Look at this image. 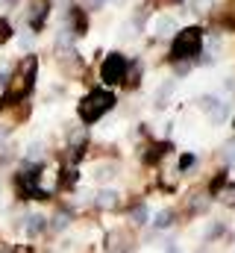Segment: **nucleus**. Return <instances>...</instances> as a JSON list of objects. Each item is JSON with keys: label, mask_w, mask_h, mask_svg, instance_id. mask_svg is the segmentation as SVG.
I'll list each match as a JSON object with an SVG mask.
<instances>
[{"label": "nucleus", "mask_w": 235, "mask_h": 253, "mask_svg": "<svg viewBox=\"0 0 235 253\" xmlns=\"http://www.w3.org/2000/svg\"><path fill=\"white\" fill-rule=\"evenodd\" d=\"M44 162H21L18 171H12V194L18 203H30V200H39V203H47L53 200V191L44 189Z\"/></svg>", "instance_id": "obj_1"}, {"label": "nucleus", "mask_w": 235, "mask_h": 253, "mask_svg": "<svg viewBox=\"0 0 235 253\" xmlns=\"http://www.w3.org/2000/svg\"><path fill=\"white\" fill-rule=\"evenodd\" d=\"M115 106H118V94L112 88H91V91H85V94L79 97V103H77V118H79L82 126H94V124H100Z\"/></svg>", "instance_id": "obj_2"}, {"label": "nucleus", "mask_w": 235, "mask_h": 253, "mask_svg": "<svg viewBox=\"0 0 235 253\" xmlns=\"http://www.w3.org/2000/svg\"><path fill=\"white\" fill-rule=\"evenodd\" d=\"M203 44H206V39H203L200 27H182L174 33L168 59L171 62H197L203 56Z\"/></svg>", "instance_id": "obj_3"}, {"label": "nucleus", "mask_w": 235, "mask_h": 253, "mask_svg": "<svg viewBox=\"0 0 235 253\" xmlns=\"http://www.w3.org/2000/svg\"><path fill=\"white\" fill-rule=\"evenodd\" d=\"M39 53H24L15 68H12V77H9V88L21 97V100H30L33 91H36V83H39Z\"/></svg>", "instance_id": "obj_4"}, {"label": "nucleus", "mask_w": 235, "mask_h": 253, "mask_svg": "<svg viewBox=\"0 0 235 253\" xmlns=\"http://www.w3.org/2000/svg\"><path fill=\"white\" fill-rule=\"evenodd\" d=\"M126 74H129V56L120 53V50H109L100 62V83L103 88H118L126 83Z\"/></svg>", "instance_id": "obj_5"}, {"label": "nucleus", "mask_w": 235, "mask_h": 253, "mask_svg": "<svg viewBox=\"0 0 235 253\" xmlns=\"http://www.w3.org/2000/svg\"><path fill=\"white\" fill-rule=\"evenodd\" d=\"M50 9H53V0H27V9H24V21H27V30L41 36L44 27H47V18H50Z\"/></svg>", "instance_id": "obj_6"}, {"label": "nucleus", "mask_w": 235, "mask_h": 253, "mask_svg": "<svg viewBox=\"0 0 235 253\" xmlns=\"http://www.w3.org/2000/svg\"><path fill=\"white\" fill-rule=\"evenodd\" d=\"M56 65H59V71L65 77H71V80L85 74V59L79 56L77 47H56Z\"/></svg>", "instance_id": "obj_7"}, {"label": "nucleus", "mask_w": 235, "mask_h": 253, "mask_svg": "<svg viewBox=\"0 0 235 253\" xmlns=\"http://www.w3.org/2000/svg\"><path fill=\"white\" fill-rule=\"evenodd\" d=\"M65 24H68V30L74 33V39H82V36H88V30H91V18H88V12L79 6V3H71L68 9H65V18H62Z\"/></svg>", "instance_id": "obj_8"}, {"label": "nucleus", "mask_w": 235, "mask_h": 253, "mask_svg": "<svg viewBox=\"0 0 235 253\" xmlns=\"http://www.w3.org/2000/svg\"><path fill=\"white\" fill-rule=\"evenodd\" d=\"M200 109L206 112V118H209V124L218 126L227 121V115H230V106H227V100H221L218 94H203L200 97Z\"/></svg>", "instance_id": "obj_9"}, {"label": "nucleus", "mask_w": 235, "mask_h": 253, "mask_svg": "<svg viewBox=\"0 0 235 253\" xmlns=\"http://www.w3.org/2000/svg\"><path fill=\"white\" fill-rule=\"evenodd\" d=\"M171 150H174L171 141H150V144H144V147L138 150V159H141L144 165H159Z\"/></svg>", "instance_id": "obj_10"}, {"label": "nucleus", "mask_w": 235, "mask_h": 253, "mask_svg": "<svg viewBox=\"0 0 235 253\" xmlns=\"http://www.w3.org/2000/svg\"><path fill=\"white\" fill-rule=\"evenodd\" d=\"M30 242H36V239H41L44 233H47V215H41V212H27L24 215V230H21Z\"/></svg>", "instance_id": "obj_11"}, {"label": "nucleus", "mask_w": 235, "mask_h": 253, "mask_svg": "<svg viewBox=\"0 0 235 253\" xmlns=\"http://www.w3.org/2000/svg\"><path fill=\"white\" fill-rule=\"evenodd\" d=\"M91 203L97 206V209H103V212H115L118 206H120V194L115 189H109V186H100L97 194L91 197Z\"/></svg>", "instance_id": "obj_12"}, {"label": "nucleus", "mask_w": 235, "mask_h": 253, "mask_svg": "<svg viewBox=\"0 0 235 253\" xmlns=\"http://www.w3.org/2000/svg\"><path fill=\"white\" fill-rule=\"evenodd\" d=\"M71 221H74L71 209H68V206H59L56 212L47 218V233H65V230L71 227Z\"/></svg>", "instance_id": "obj_13"}, {"label": "nucleus", "mask_w": 235, "mask_h": 253, "mask_svg": "<svg viewBox=\"0 0 235 253\" xmlns=\"http://www.w3.org/2000/svg\"><path fill=\"white\" fill-rule=\"evenodd\" d=\"M115 177H118V162H97L94 171H91V180L97 186H109Z\"/></svg>", "instance_id": "obj_14"}, {"label": "nucleus", "mask_w": 235, "mask_h": 253, "mask_svg": "<svg viewBox=\"0 0 235 253\" xmlns=\"http://www.w3.org/2000/svg\"><path fill=\"white\" fill-rule=\"evenodd\" d=\"M77 183H79V168L77 165H62L59 168V180H56L59 191H71Z\"/></svg>", "instance_id": "obj_15"}, {"label": "nucleus", "mask_w": 235, "mask_h": 253, "mask_svg": "<svg viewBox=\"0 0 235 253\" xmlns=\"http://www.w3.org/2000/svg\"><path fill=\"white\" fill-rule=\"evenodd\" d=\"M176 30V21L171 18V15H159L156 21H153V33H156V39H168V36H174Z\"/></svg>", "instance_id": "obj_16"}, {"label": "nucleus", "mask_w": 235, "mask_h": 253, "mask_svg": "<svg viewBox=\"0 0 235 253\" xmlns=\"http://www.w3.org/2000/svg\"><path fill=\"white\" fill-rule=\"evenodd\" d=\"M150 224H153L156 233H165V230H171L176 224V212L174 209H162V212H156V215L150 218Z\"/></svg>", "instance_id": "obj_17"}, {"label": "nucleus", "mask_w": 235, "mask_h": 253, "mask_svg": "<svg viewBox=\"0 0 235 253\" xmlns=\"http://www.w3.org/2000/svg\"><path fill=\"white\" fill-rule=\"evenodd\" d=\"M150 218H153V215H150V206H147V203H135V206L129 209V224H132V227H147Z\"/></svg>", "instance_id": "obj_18"}, {"label": "nucleus", "mask_w": 235, "mask_h": 253, "mask_svg": "<svg viewBox=\"0 0 235 253\" xmlns=\"http://www.w3.org/2000/svg\"><path fill=\"white\" fill-rule=\"evenodd\" d=\"M174 88H176V80H165V83L156 88V94H153V106H156V109H165V103L171 100Z\"/></svg>", "instance_id": "obj_19"}, {"label": "nucleus", "mask_w": 235, "mask_h": 253, "mask_svg": "<svg viewBox=\"0 0 235 253\" xmlns=\"http://www.w3.org/2000/svg\"><path fill=\"white\" fill-rule=\"evenodd\" d=\"M44 156H47V153H44V144H41V141H30L21 162H44Z\"/></svg>", "instance_id": "obj_20"}, {"label": "nucleus", "mask_w": 235, "mask_h": 253, "mask_svg": "<svg viewBox=\"0 0 235 253\" xmlns=\"http://www.w3.org/2000/svg\"><path fill=\"white\" fill-rule=\"evenodd\" d=\"M15 33H18V30H15V24H12V18H9V15H0V47L9 44V42L15 39Z\"/></svg>", "instance_id": "obj_21"}, {"label": "nucleus", "mask_w": 235, "mask_h": 253, "mask_svg": "<svg viewBox=\"0 0 235 253\" xmlns=\"http://www.w3.org/2000/svg\"><path fill=\"white\" fill-rule=\"evenodd\" d=\"M36 33H30V30H24V33H15V42H18V47L21 50H27V53H33V47H36Z\"/></svg>", "instance_id": "obj_22"}, {"label": "nucleus", "mask_w": 235, "mask_h": 253, "mask_svg": "<svg viewBox=\"0 0 235 253\" xmlns=\"http://www.w3.org/2000/svg\"><path fill=\"white\" fill-rule=\"evenodd\" d=\"M224 233H227V224H224V221H215V224H209V227H206V233H203V242L209 245V242L221 239Z\"/></svg>", "instance_id": "obj_23"}, {"label": "nucleus", "mask_w": 235, "mask_h": 253, "mask_svg": "<svg viewBox=\"0 0 235 253\" xmlns=\"http://www.w3.org/2000/svg\"><path fill=\"white\" fill-rule=\"evenodd\" d=\"M215 197H218L221 203H227V206H235V183H230V180H227V183L218 189V194H215Z\"/></svg>", "instance_id": "obj_24"}, {"label": "nucleus", "mask_w": 235, "mask_h": 253, "mask_svg": "<svg viewBox=\"0 0 235 253\" xmlns=\"http://www.w3.org/2000/svg\"><path fill=\"white\" fill-rule=\"evenodd\" d=\"M197 165V153H182L179 156V168H176V174H185V171H191Z\"/></svg>", "instance_id": "obj_25"}, {"label": "nucleus", "mask_w": 235, "mask_h": 253, "mask_svg": "<svg viewBox=\"0 0 235 253\" xmlns=\"http://www.w3.org/2000/svg\"><path fill=\"white\" fill-rule=\"evenodd\" d=\"M106 3H109V0H79V6H82L88 15H91V12H100V9H106Z\"/></svg>", "instance_id": "obj_26"}, {"label": "nucleus", "mask_w": 235, "mask_h": 253, "mask_svg": "<svg viewBox=\"0 0 235 253\" xmlns=\"http://www.w3.org/2000/svg\"><path fill=\"white\" fill-rule=\"evenodd\" d=\"M224 159H227L230 165H235V138H230V141L224 144Z\"/></svg>", "instance_id": "obj_27"}, {"label": "nucleus", "mask_w": 235, "mask_h": 253, "mask_svg": "<svg viewBox=\"0 0 235 253\" xmlns=\"http://www.w3.org/2000/svg\"><path fill=\"white\" fill-rule=\"evenodd\" d=\"M191 65H194V62H174V71H176V77H185V74L191 71Z\"/></svg>", "instance_id": "obj_28"}, {"label": "nucleus", "mask_w": 235, "mask_h": 253, "mask_svg": "<svg viewBox=\"0 0 235 253\" xmlns=\"http://www.w3.org/2000/svg\"><path fill=\"white\" fill-rule=\"evenodd\" d=\"M9 135H12V124H0V147L9 141Z\"/></svg>", "instance_id": "obj_29"}, {"label": "nucleus", "mask_w": 235, "mask_h": 253, "mask_svg": "<svg viewBox=\"0 0 235 253\" xmlns=\"http://www.w3.org/2000/svg\"><path fill=\"white\" fill-rule=\"evenodd\" d=\"M215 0H191V12H206V6Z\"/></svg>", "instance_id": "obj_30"}, {"label": "nucleus", "mask_w": 235, "mask_h": 253, "mask_svg": "<svg viewBox=\"0 0 235 253\" xmlns=\"http://www.w3.org/2000/svg\"><path fill=\"white\" fill-rule=\"evenodd\" d=\"M9 77H12V71H9V68H0V91L9 85Z\"/></svg>", "instance_id": "obj_31"}, {"label": "nucleus", "mask_w": 235, "mask_h": 253, "mask_svg": "<svg viewBox=\"0 0 235 253\" xmlns=\"http://www.w3.org/2000/svg\"><path fill=\"white\" fill-rule=\"evenodd\" d=\"M0 253H21V248L12 242H0Z\"/></svg>", "instance_id": "obj_32"}, {"label": "nucleus", "mask_w": 235, "mask_h": 253, "mask_svg": "<svg viewBox=\"0 0 235 253\" xmlns=\"http://www.w3.org/2000/svg\"><path fill=\"white\" fill-rule=\"evenodd\" d=\"M18 3H21V0H0V6H3V9H15Z\"/></svg>", "instance_id": "obj_33"}, {"label": "nucleus", "mask_w": 235, "mask_h": 253, "mask_svg": "<svg viewBox=\"0 0 235 253\" xmlns=\"http://www.w3.org/2000/svg\"><path fill=\"white\" fill-rule=\"evenodd\" d=\"M168 253H179V248L176 245H168Z\"/></svg>", "instance_id": "obj_34"}, {"label": "nucleus", "mask_w": 235, "mask_h": 253, "mask_svg": "<svg viewBox=\"0 0 235 253\" xmlns=\"http://www.w3.org/2000/svg\"><path fill=\"white\" fill-rule=\"evenodd\" d=\"M109 3H115V6H120V3H126V0H109Z\"/></svg>", "instance_id": "obj_35"}, {"label": "nucleus", "mask_w": 235, "mask_h": 253, "mask_svg": "<svg viewBox=\"0 0 235 253\" xmlns=\"http://www.w3.org/2000/svg\"><path fill=\"white\" fill-rule=\"evenodd\" d=\"M197 253H209V251H206V248H200V251H197Z\"/></svg>", "instance_id": "obj_36"}, {"label": "nucleus", "mask_w": 235, "mask_h": 253, "mask_svg": "<svg viewBox=\"0 0 235 253\" xmlns=\"http://www.w3.org/2000/svg\"><path fill=\"white\" fill-rule=\"evenodd\" d=\"M233 126H235V118H233Z\"/></svg>", "instance_id": "obj_37"}]
</instances>
